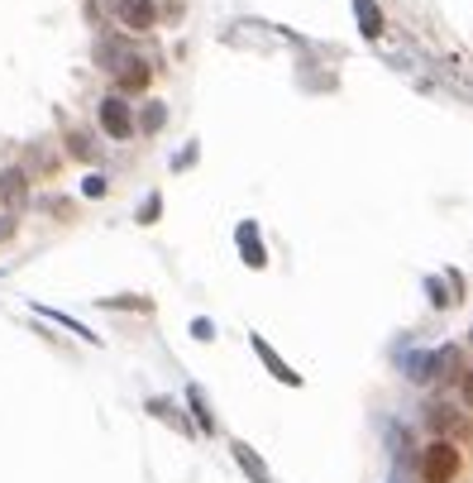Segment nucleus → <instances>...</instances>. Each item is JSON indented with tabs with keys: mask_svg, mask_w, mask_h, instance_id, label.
I'll return each mask as SVG.
<instances>
[{
	"mask_svg": "<svg viewBox=\"0 0 473 483\" xmlns=\"http://www.w3.org/2000/svg\"><path fill=\"white\" fill-rule=\"evenodd\" d=\"M426 421H430V431H435V440H450V436H469V421L459 417L454 407H444V402H435L426 411Z\"/></svg>",
	"mask_w": 473,
	"mask_h": 483,
	"instance_id": "4",
	"label": "nucleus"
},
{
	"mask_svg": "<svg viewBox=\"0 0 473 483\" xmlns=\"http://www.w3.org/2000/svg\"><path fill=\"white\" fill-rule=\"evenodd\" d=\"M10 234H15V220H10V216H0V244H5Z\"/></svg>",
	"mask_w": 473,
	"mask_h": 483,
	"instance_id": "17",
	"label": "nucleus"
},
{
	"mask_svg": "<svg viewBox=\"0 0 473 483\" xmlns=\"http://www.w3.org/2000/svg\"><path fill=\"white\" fill-rule=\"evenodd\" d=\"M426 292H430V301H435V307H450V297H444V287H440L435 278L426 283Z\"/></svg>",
	"mask_w": 473,
	"mask_h": 483,
	"instance_id": "13",
	"label": "nucleus"
},
{
	"mask_svg": "<svg viewBox=\"0 0 473 483\" xmlns=\"http://www.w3.org/2000/svg\"><path fill=\"white\" fill-rule=\"evenodd\" d=\"M234 460H240V469H244V474L254 479V483H273V479H268V469H263V460L244 445V440H234Z\"/></svg>",
	"mask_w": 473,
	"mask_h": 483,
	"instance_id": "10",
	"label": "nucleus"
},
{
	"mask_svg": "<svg viewBox=\"0 0 473 483\" xmlns=\"http://www.w3.org/2000/svg\"><path fill=\"white\" fill-rule=\"evenodd\" d=\"M148 81H153V67H148L144 58H130V63H124V67H120V77H115V87H120V91H144V87H148Z\"/></svg>",
	"mask_w": 473,
	"mask_h": 483,
	"instance_id": "6",
	"label": "nucleus"
},
{
	"mask_svg": "<svg viewBox=\"0 0 473 483\" xmlns=\"http://www.w3.org/2000/svg\"><path fill=\"white\" fill-rule=\"evenodd\" d=\"M459 397L473 407V369H464V383H459Z\"/></svg>",
	"mask_w": 473,
	"mask_h": 483,
	"instance_id": "15",
	"label": "nucleus"
},
{
	"mask_svg": "<svg viewBox=\"0 0 473 483\" xmlns=\"http://www.w3.org/2000/svg\"><path fill=\"white\" fill-rule=\"evenodd\" d=\"M101 130L110 134V140H130L134 134V110L124 96H106L101 101Z\"/></svg>",
	"mask_w": 473,
	"mask_h": 483,
	"instance_id": "2",
	"label": "nucleus"
},
{
	"mask_svg": "<svg viewBox=\"0 0 473 483\" xmlns=\"http://www.w3.org/2000/svg\"><path fill=\"white\" fill-rule=\"evenodd\" d=\"M187 397H191V411H197V426H201L206 436H211V431H215V417H211V407H206V397H201V388H191Z\"/></svg>",
	"mask_w": 473,
	"mask_h": 483,
	"instance_id": "11",
	"label": "nucleus"
},
{
	"mask_svg": "<svg viewBox=\"0 0 473 483\" xmlns=\"http://www.w3.org/2000/svg\"><path fill=\"white\" fill-rule=\"evenodd\" d=\"M115 20L130 34H148L153 24H158V5H153V0H115Z\"/></svg>",
	"mask_w": 473,
	"mask_h": 483,
	"instance_id": "3",
	"label": "nucleus"
},
{
	"mask_svg": "<svg viewBox=\"0 0 473 483\" xmlns=\"http://www.w3.org/2000/svg\"><path fill=\"white\" fill-rule=\"evenodd\" d=\"M81 191H87V197H101V191H106V177H87V182H81Z\"/></svg>",
	"mask_w": 473,
	"mask_h": 483,
	"instance_id": "14",
	"label": "nucleus"
},
{
	"mask_svg": "<svg viewBox=\"0 0 473 483\" xmlns=\"http://www.w3.org/2000/svg\"><path fill=\"white\" fill-rule=\"evenodd\" d=\"M459 374H464V354H459L454 344L430 354V378H459Z\"/></svg>",
	"mask_w": 473,
	"mask_h": 483,
	"instance_id": "5",
	"label": "nucleus"
},
{
	"mask_svg": "<svg viewBox=\"0 0 473 483\" xmlns=\"http://www.w3.org/2000/svg\"><path fill=\"white\" fill-rule=\"evenodd\" d=\"M240 250L249 254V258H244L249 268H263V264H268V254H263V244H258V225H254V220H244V225H240Z\"/></svg>",
	"mask_w": 473,
	"mask_h": 483,
	"instance_id": "8",
	"label": "nucleus"
},
{
	"mask_svg": "<svg viewBox=\"0 0 473 483\" xmlns=\"http://www.w3.org/2000/svg\"><path fill=\"white\" fill-rule=\"evenodd\" d=\"M163 125V106H153V110H144V130H158Z\"/></svg>",
	"mask_w": 473,
	"mask_h": 483,
	"instance_id": "16",
	"label": "nucleus"
},
{
	"mask_svg": "<svg viewBox=\"0 0 473 483\" xmlns=\"http://www.w3.org/2000/svg\"><path fill=\"white\" fill-rule=\"evenodd\" d=\"M254 354H258V359H263V364H268V369H273V378H283V383H287V388H297V383H301V374H291V369L283 364V359H277V354H273V344H268V340H263V335H254Z\"/></svg>",
	"mask_w": 473,
	"mask_h": 483,
	"instance_id": "7",
	"label": "nucleus"
},
{
	"mask_svg": "<svg viewBox=\"0 0 473 483\" xmlns=\"http://www.w3.org/2000/svg\"><path fill=\"white\" fill-rule=\"evenodd\" d=\"M469 335H473V330H469Z\"/></svg>",
	"mask_w": 473,
	"mask_h": 483,
	"instance_id": "18",
	"label": "nucleus"
},
{
	"mask_svg": "<svg viewBox=\"0 0 473 483\" xmlns=\"http://www.w3.org/2000/svg\"><path fill=\"white\" fill-rule=\"evenodd\" d=\"M67 148H72L77 158H91V144H87V134H67Z\"/></svg>",
	"mask_w": 473,
	"mask_h": 483,
	"instance_id": "12",
	"label": "nucleus"
},
{
	"mask_svg": "<svg viewBox=\"0 0 473 483\" xmlns=\"http://www.w3.org/2000/svg\"><path fill=\"white\" fill-rule=\"evenodd\" d=\"M459 469H464V454L454 440H430L421 454V483H454Z\"/></svg>",
	"mask_w": 473,
	"mask_h": 483,
	"instance_id": "1",
	"label": "nucleus"
},
{
	"mask_svg": "<svg viewBox=\"0 0 473 483\" xmlns=\"http://www.w3.org/2000/svg\"><path fill=\"white\" fill-rule=\"evenodd\" d=\"M354 15L364 24V38H383V10L373 0H354Z\"/></svg>",
	"mask_w": 473,
	"mask_h": 483,
	"instance_id": "9",
	"label": "nucleus"
}]
</instances>
